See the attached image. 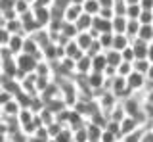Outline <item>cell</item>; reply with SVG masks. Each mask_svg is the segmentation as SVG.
<instances>
[{
    "instance_id": "obj_1",
    "label": "cell",
    "mask_w": 153,
    "mask_h": 142,
    "mask_svg": "<svg viewBox=\"0 0 153 142\" xmlns=\"http://www.w3.org/2000/svg\"><path fill=\"white\" fill-rule=\"evenodd\" d=\"M40 58L38 56H33V54H25V52H21V54L16 56V64H17V69L21 71L23 75H31L36 71V65Z\"/></svg>"
},
{
    "instance_id": "obj_2",
    "label": "cell",
    "mask_w": 153,
    "mask_h": 142,
    "mask_svg": "<svg viewBox=\"0 0 153 142\" xmlns=\"http://www.w3.org/2000/svg\"><path fill=\"white\" fill-rule=\"evenodd\" d=\"M146 83H147V77L143 73H138V71H132V73L126 77V87L130 88L132 92L143 90V88H146Z\"/></svg>"
},
{
    "instance_id": "obj_3",
    "label": "cell",
    "mask_w": 153,
    "mask_h": 142,
    "mask_svg": "<svg viewBox=\"0 0 153 142\" xmlns=\"http://www.w3.org/2000/svg\"><path fill=\"white\" fill-rule=\"evenodd\" d=\"M86 81H88V87L96 92V90H103V88H105V81H107V77H105L103 73H100V71H92V73L86 75Z\"/></svg>"
},
{
    "instance_id": "obj_4",
    "label": "cell",
    "mask_w": 153,
    "mask_h": 142,
    "mask_svg": "<svg viewBox=\"0 0 153 142\" xmlns=\"http://www.w3.org/2000/svg\"><path fill=\"white\" fill-rule=\"evenodd\" d=\"M25 37L27 35H10V39L6 42V48L12 52L13 56L21 54V52H23V44H25Z\"/></svg>"
},
{
    "instance_id": "obj_5",
    "label": "cell",
    "mask_w": 153,
    "mask_h": 142,
    "mask_svg": "<svg viewBox=\"0 0 153 142\" xmlns=\"http://www.w3.org/2000/svg\"><path fill=\"white\" fill-rule=\"evenodd\" d=\"M21 110H23V108L19 106V102L16 100V96H13L12 100H8L6 104H2V106H0V113H2L4 117H17Z\"/></svg>"
},
{
    "instance_id": "obj_6",
    "label": "cell",
    "mask_w": 153,
    "mask_h": 142,
    "mask_svg": "<svg viewBox=\"0 0 153 142\" xmlns=\"http://www.w3.org/2000/svg\"><path fill=\"white\" fill-rule=\"evenodd\" d=\"M33 13H35V19L40 27L46 29L50 25V21H52V10L50 8H33Z\"/></svg>"
},
{
    "instance_id": "obj_7",
    "label": "cell",
    "mask_w": 153,
    "mask_h": 142,
    "mask_svg": "<svg viewBox=\"0 0 153 142\" xmlns=\"http://www.w3.org/2000/svg\"><path fill=\"white\" fill-rule=\"evenodd\" d=\"M75 73L76 75H88L92 73V58L88 54H84L82 58H79L75 61Z\"/></svg>"
},
{
    "instance_id": "obj_8",
    "label": "cell",
    "mask_w": 153,
    "mask_h": 142,
    "mask_svg": "<svg viewBox=\"0 0 153 142\" xmlns=\"http://www.w3.org/2000/svg\"><path fill=\"white\" fill-rule=\"evenodd\" d=\"M82 6L80 4H69L63 12V21H69V23H76L80 16H82Z\"/></svg>"
},
{
    "instance_id": "obj_9",
    "label": "cell",
    "mask_w": 153,
    "mask_h": 142,
    "mask_svg": "<svg viewBox=\"0 0 153 142\" xmlns=\"http://www.w3.org/2000/svg\"><path fill=\"white\" fill-rule=\"evenodd\" d=\"M63 48H65V58H71V60H79V58H82V56L86 54V52L82 50V48H80V46L79 44H76V40L73 39V40H69V42H67V44L63 46Z\"/></svg>"
},
{
    "instance_id": "obj_10",
    "label": "cell",
    "mask_w": 153,
    "mask_h": 142,
    "mask_svg": "<svg viewBox=\"0 0 153 142\" xmlns=\"http://www.w3.org/2000/svg\"><path fill=\"white\" fill-rule=\"evenodd\" d=\"M4 27L10 35H25V29H23V21L21 17H12V19H6L4 21Z\"/></svg>"
},
{
    "instance_id": "obj_11",
    "label": "cell",
    "mask_w": 153,
    "mask_h": 142,
    "mask_svg": "<svg viewBox=\"0 0 153 142\" xmlns=\"http://www.w3.org/2000/svg\"><path fill=\"white\" fill-rule=\"evenodd\" d=\"M140 121L138 119H134V117H124V119L121 121V138L123 136H126V135H130V132H134V131H138L140 129Z\"/></svg>"
},
{
    "instance_id": "obj_12",
    "label": "cell",
    "mask_w": 153,
    "mask_h": 142,
    "mask_svg": "<svg viewBox=\"0 0 153 142\" xmlns=\"http://www.w3.org/2000/svg\"><path fill=\"white\" fill-rule=\"evenodd\" d=\"M147 48H149V42L142 40V39H134L132 40V50L136 60H147Z\"/></svg>"
},
{
    "instance_id": "obj_13",
    "label": "cell",
    "mask_w": 153,
    "mask_h": 142,
    "mask_svg": "<svg viewBox=\"0 0 153 142\" xmlns=\"http://www.w3.org/2000/svg\"><path fill=\"white\" fill-rule=\"evenodd\" d=\"M86 132H88V142H102L103 127H100V125H96V123L88 121V123H86Z\"/></svg>"
},
{
    "instance_id": "obj_14",
    "label": "cell",
    "mask_w": 153,
    "mask_h": 142,
    "mask_svg": "<svg viewBox=\"0 0 153 142\" xmlns=\"http://www.w3.org/2000/svg\"><path fill=\"white\" fill-rule=\"evenodd\" d=\"M23 52L25 54H33V56H38V58L42 60V52H40V44L33 39L31 35L25 37V44H23Z\"/></svg>"
},
{
    "instance_id": "obj_15",
    "label": "cell",
    "mask_w": 153,
    "mask_h": 142,
    "mask_svg": "<svg viewBox=\"0 0 153 142\" xmlns=\"http://www.w3.org/2000/svg\"><path fill=\"white\" fill-rule=\"evenodd\" d=\"M59 35L67 40H73L76 35H79V29H76L75 23H69V21H61V29H59Z\"/></svg>"
},
{
    "instance_id": "obj_16",
    "label": "cell",
    "mask_w": 153,
    "mask_h": 142,
    "mask_svg": "<svg viewBox=\"0 0 153 142\" xmlns=\"http://www.w3.org/2000/svg\"><path fill=\"white\" fill-rule=\"evenodd\" d=\"M75 40H76V44H79L84 52H88V48L92 46V42H94L96 39H94L92 35H90V31H80L79 35L75 37Z\"/></svg>"
},
{
    "instance_id": "obj_17",
    "label": "cell",
    "mask_w": 153,
    "mask_h": 142,
    "mask_svg": "<svg viewBox=\"0 0 153 142\" xmlns=\"http://www.w3.org/2000/svg\"><path fill=\"white\" fill-rule=\"evenodd\" d=\"M103 54H105V60H107V65L119 67V65L123 64V54H121L119 50H115V48H109V50H105Z\"/></svg>"
},
{
    "instance_id": "obj_18",
    "label": "cell",
    "mask_w": 153,
    "mask_h": 142,
    "mask_svg": "<svg viewBox=\"0 0 153 142\" xmlns=\"http://www.w3.org/2000/svg\"><path fill=\"white\" fill-rule=\"evenodd\" d=\"M130 39H128L124 33H115V39H113V48L115 50H119V52H123L124 48H128L130 46Z\"/></svg>"
},
{
    "instance_id": "obj_19",
    "label": "cell",
    "mask_w": 153,
    "mask_h": 142,
    "mask_svg": "<svg viewBox=\"0 0 153 142\" xmlns=\"http://www.w3.org/2000/svg\"><path fill=\"white\" fill-rule=\"evenodd\" d=\"M100 10H102V6H100L98 0H84V4H82V12L84 13L96 17V16H100Z\"/></svg>"
},
{
    "instance_id": "obj_20",
    "label": "cell",
    "mask_w": 153,
    "mask_h": 142,
    "mask_svg": "<svg viewBox=\"0 0 153 142\" xmlns=\"http://www.w3.org/2000/svg\"><path fill=\"white\" fill-rule=\"evenodd\" d=\"M126 23H128V17L126 16H115L113 19H111L113 33H126Z\"/></svg>"
},
{
    "instance_id": "obj_21",
    "label": "cell",
    "mask_w": 153,
    "mask_h": 142,
    "mask_svg": "<svg viewBox=\"0 0 153 142\" xmlns=\"http://www.w3.org/2000/svg\"><path fill=\"white\" fill-rule=\"evenodd\" d=\"M92 21H94V17L92 16H88V13H82V16L76 19V29H79V33L80 31H90L92 29Z\"/></svg>"
},
{
    "instance_id": "obj_22",
    "label": "cell",
    "mask_w": 153,
    "mask_h": 142,
    "mask_svg": "<svg viewBox=\"0 0 153 142\" xmlns=\"http://www.w3.org/2000/svg\"><path fill=\"white\" fill-rule=\"evenodd\" d=\"M105 67H107V60H105L103 52L98 54V56H94V58H92V71H100V73H103Z\"/></svg>"
},
{
    "instance_id": "obj_23",
    "label": "cell",
    "mask_w": 153,
    "mask_h": 142,
    "mask_svg": "<svg viewBox=\"0 0 153 142\" xmlns=\"http://www.w3.org/2000/svg\"><path fill=\"white\" fill-rule=\"evenodd\" d=\"M140 25L142 23L138 21V19H128V23H126V33L124 35L128 37L130 40H134L138 37V31H140Z\"/></svg>"
},
{
    "instance_id": "obj_24",
    "label": "cell",
    "mask_w": 153,
    "mask_h": 142,
    "mask_svg": "<svg viewBox=\"0 0 153 142\" xmlns=\"http://www.w3.org/2000/svg\"><path fill=\"white\" fill-rule=\"evenodd\" d=\"M56 142H75V132L69 127H63L59 131V135L56 136Z\"/></svg>"
},
{
    "instance_id": "obj_25",
    "label": "cell",
    "mask_w": 153,
    "mask_h": 142,
    "mask_svg": "<svg viewBox=\"0 0 153 142\" xmlns=\"http://www.w3.org/2000/svg\"><path fill=\"white\" fill-rule=\"evenodd\" d=\"M113 39H115V33H102V35L98 37V40H100V44H102L103 52L109 50V48H113Z\"/></svg>"
},
{
    "instance_id": "obj_26",
    "label": "cell",
    "mask_w": 153,
    "mask_h": 142,
    "mask_svg": "<svg viewBox=\"0 0 153 142\" xmlns=\"http://www.w3.org/2000/svg\"><path fill=\"white\" fill-rule=\"evenodd\" d=\"M136 39H142L146 42H151L153 40V25H140V31H138V37Z\"/></svg>"
},
{
    "instance_id": "obj_27",
    "label": "cell",
    "mask_w": 153,
    "mask_h": 142,
    "mask_svg": "<svg viewBox=\"0 0 153 142\" xmlns=\"http://www.w3.org/2000/svg\"><path fill=\"white\" fill-rule=\"evenodd\" d=\"M13 10H16L17 16H23V13H27V12L33 10V4L27 2V0H16V6H13Z\"/></svg>"
},
{
    "instance_id": "obj_28",
    "label": "cell",
    "mask_w": 153,
    "mask_h": 142,
    "mask_svg": "<svg viewBox=\"0 0 153 142\" xmlns=\"http://www.w3.org/2000/svg\"><path fill=\"white\" fill-rule=\"evenodd\" d=\"M132 65H134V71H138V73H143V75H146L147 69H149V65H151V61H149V60H134Z\"/></svg>"
},
{
    "instance_id": "obj_29",
    "label": "cell",
    "mask_w": 153,
    "mask_h": 142,
    "mask_svg": "<svg viewBox=\"0 0 153 142\" xmlns=\"http://www.w3.org/2000/svg\"><path fill=\"white\" fill-rule=\"evenodd\" d=\"M8 138H10V142H29V140H31V136H27L25 132L19 129V131L10 132V135H8Z\"/></svg>"
},
{
    "instance_id": "obj_30",
    "label": "cell",
    "mask_w": 153,
    "mask_h": 142,
    "mask_svg": "<svg viewBox=\"0 0 153 142\" xmlns=\"http://www.w3.org/2000/svg\"><path fill=\"white\" fill-rule=\"evenodd\" d=\"M142 13V6L140 4H130V6H126V17L128 19H138Z\"/></svg>"
},
{
    "instance_id": "obj_31",
    "label": "cell",
    "mask_w": 153,
    "mask_h": 142,
    "mask_svg": "<svg viewBox=\"0 0 153 142\" xmlns=\"http://www.w3.org/2000/svg\"><path fill=\"white\" fill-rule=\"evenodd\" d=\"M134 71V65H132V61H123L121 65L117 67V75H121V77H128Z\"/></svg>"
},
{
    "instance_id": "obj_32",
    "label": "cell",
    "mask_w": 153,
    "mask_h": 142,
    "mask_svg": "<svg viewBox=\"0 0 153 142\" xmlns=\"http://www.w3.org/2000/svg\"><path fill=\"white\" fill-rule=\"evenodd\" d=\"M142 136H143V129L140 127L138 131H134L130 132V135H126V136H123V142H142Z\"/></svg>"
},
{
    "instance_id": "obj_33",
    "label": "cell",
    "mask_w": 153,
    "mask_h": 142,
    "mask_svg": "<svg viewBox=\"0 0 153 142\" xmlns=\"http://www.w3.org/2000/svg\"><path fill=\"white\" fill-rule=\"evenodd\" d=\"M138 21H140L142 25H153V10H142Z\"/></svg>"
},
{
    "instance_id": "obj_34",
    "label": "cell",
    "mask_w": 153,
    "mask_h": 142,
    "mask_svg": "<svg viewBox=\"0 0 153 142\" xmlns=\"http://www.w3.org/2000/svg\"><path fill=\"white\" fill-rule=\"evenodd\" d=\"M75 132V142H88V132H86V125L80 127V129L73 131Z\"/></svg>"
},
{
    "instance_id": "obj_35",
    "label": "cell",
    "mask_w": 153,
    "mask_h": 142,
    "mask_svg": "<svg viewBox=\"0 0 153 142\" xmlns=\"http://www.w3.org/2000/svg\"><path fill=\"white\" fill-rule=\"evenodd\" d=\"M102 52H103V48H102V44H100V40L96 39V40L92 42V46H90V48H88V52H86V54H88L90 58H94V56L102 54Z\"/></svg>"
},
{
    "instance_id": "obj_36",
    "label": "cell",
    "mask_w": 153,
    "mask_h": 142,
    "mask_svg": "<svg viewBox=\"0 0 153 142\" xmlns=\"http://www.w3.org/2000/svg\"><path fill=\"white\" fill-rule=\"evenodd\" d=\"M121 140V136L111 132L109 129H103V135H102V142H119Z\"/></svg>"
},
{
    "instance_id": "obj_37",
    "label": "cell",
    "mask_w": 153,
    "mask_h": 142,
    "mask_svg": "<svg viewBox=\"0 0 153 142\" xmlns=\"http://www.w3.org/2000/svg\"><path fill=\"white\" fill-rule=\"evenodd\" d=\"M113 12H115V16H126V2L124 0H117L113 6Z\"/></svg>"
},
{
    "instance_id": "obj_38",
    "label": "cell",
    "mask_w": 153,
    "mask_h": 142,
    "mask_svg": "<svg viewBox=\"0 0 153 142\" xmlns=\"http://www.w3.org/2000/svg\"><path fill=\"white\" fill-rule=\"evenodd\" d=\"M142 110H143L146 119H147V121H153V102H143Z\"/></svg>"
},
{
    "instance_id": "obj_39",
    "label": "cell",
    "mask_w": 153,
    "mask_h": 142,
    "mask_svg": "<svg viewBox=\"0 0 153 142\" xmlns=\"http://www.w3.org/2000/svg\"><path fill=\"white\" fill-rule=\"evenodd\" d=\"M123 61H134L136 60V56H134V50H132V42H130V46H128V48H124L123 52Z\"/></svg>"
},
{
    "instance_id": "obj_40",
    "label": "cell",
    "mask_w": 153,
    "mask_h": 142,
    "mask_svg": "<svg viewBox=\"0 0 153 142\" xmlns=\"http://www.w3.org/2000/svg\"><path fill=\"white\" fill-rule=\"evenodd\" d=\"M13 6H16V0H0V10L4 12H12Z\"/></svg>"
},
{
    "instance_id": "obj_41",
    "label": "cell",
    "mask_w": 153,
    "mask_h": 142,
    "mask_svg": "<svg viewBox=\"0 0 153 142\" xmlns=\"http://www.w3.org/2000/svg\"><path fill=\"white\" fill-rule=\"evenodd\" d=\"M8 39H10V33L6 31V27H4V25H0V48H2V46H6Z\"/></svg>"
},
{
    "instance_id": "obj_42",
    "label": "cell",
    "mask_w": 153,
    "mask_h": 142,
    "mask_svg": "<svg viewBox=\"0 0 153 142\" xmlns=\"http://www.w3.org/2000/svg\"><path fill=\"white\" fill-rule=\"evenodd\" d=\"M142 10H153V0H140Z\"/></svg>"
},
{
    "instance_id": "obj_43",
    "label": "cell",
    "mask_w": 153,
    "mask_h": 142,
    "mask_svg": "<svg viewBox=\"0 0 153 142\" xmlns=\"http://www.w3.org/2000/svg\"><path fill=\"white\" fill-rule=\"evenodd\" d=\"M98 2H100V6H102V8H113L117 0H98Z\"/></svg>"
},
{
    "instance_id": "obj_44",
    "label": "cell",
    "mask_w": 153,
    "mask_h": 142,
    "mask_svg": "<svg viewBox=\"0 0 153 142\" xmlns=\"http://www.w3.org/2000/svg\"><path fill=\"white\" fill-rule=\"evenodd\" d=\"M142 142H153V132H151V131H143Z\"/></svg>"
},
{
    "instance_id": "obj_45",
    "label": "cell",
    "mask_w": 153,
    "mask_h": 142,
    "mask_svg": "<svg viewBox=\"0 0 153 142\" xmlns=\"http://www.w3.org/2000/svg\"><path fill=\"white\" fill-rule=\"evenodd\" d=\"M146 77H147V81L153 83V64L149 65V69H147V73H146Z\"/></svg>"
},
{
    "instance_id": "obj_46",
    "label": "cell",
    "mask_w": 153,
    "mask_h": 142,
    "mask_svg": "<svg viewBox=\"0 0 153 142\" xmlns=\"http://www.w3.org/2000/svg\"><path fill=\"white\" fill-rule=\"evenodd\" d=\"M147 60L153 64V42H149V48H147Z\"/></svg>"
},
{
    "instance_id": "obj_47",
    "label": "cell",
    "mask_w": 153,
    "mask_h": 142,
    "mask_svg": "<svg viewBox=\"0 0 153 142\" xmlns=\"http://www.w3.org/2000/svg\"><path fill=\"white\" fill-rule=\"evenodd\" d=\"M0 142H10L8 132H6V131H0Z\"/></svg>"
},
{
    "instance_id": "obj_48",
    "label": "cell",
    "mask_w": 153,
    "mask_h": 142,
    "mask_svg": "<svg viewBox=\"0 0 153 142\" xmlns=\"http://www.w3.org/2000/svg\"><path fill=\"white\" fill-rule=\"evenodd\" d=\"M126 2V6H130V4H140V0H124Z\"/></svg>"
},
{
    "instance_id": "obj_49",
    "label": "cell",
    "mask_w": 153,
    "mask_h": 142,
    "mask_svg": "<svg viewBox=\"0 0 153 142\" xmlns=\"http://www.w3.org/2000/svg\"><path fill=\"white\" fill-rule=\"evenodd\" d=\"M71 4H80V6H82L84 0H71Z\"/></svg>"
},
{
    "instance_id": "obj_50",
    "label": "cell",
    "mask_w": 153,
    "mask_h": 142,
    "mask_svg": "<svg viewBox=\"0 0 153 142\" xmlns=\"http://www.w3.org/2000/svg\"><path fill=\"white\" fill-rule=\"evenodd\" d=\"M0 25H4V13H2V10H0Z\"/></svg>"
},
{
    "instance_id": "obj_51",
    "label": "cell",
    "mask_w": 153,
    "mask_h": 142,
    "mask_svg": "<svg viewBox=\"0 0 153 142\" xmlns=\"http://www.w3.org/2000/svg\"><path fill=\"white\" fill-rule=\"evenodd\" d=\"M27 2H31V4H35V2H36V0H27Z\"/></svg>"
},
{
    "instance_id": "obj_52",
    "label": "cell",
    "mask_w": 153,
    "mask_h": 142,
    "mask_svg": "<svg viewBox=\"0 0 153 142\" xmlns=\"http://www.w3.org/2000/svg\"><path fill=\"white\" fill-rule=\"evenodd\" d=\"M0 81H2V69H0Z\"/></svg>"
},
{
    "instance_id": "obj_53",
    "label": "cell",
    "mask_w": 153,
    "mask_h": 142,
    "mask_svg": "<svg viewBox=\"0 0 153 142\" xmlns=\"http://www.w3.org/2000/svg\"><path fill=\"white\" fill-rule=\"evenodd\" d=\"M151 132H153V127H151Z\"/></svg>"
},
{
    "instance_id": "obj_54",
    "label": "cell",
    "mask_w": 153,
    "mask_h": 142,
    "mask_svg": "<svg viewBox=\"0 0 153 142\" xmlns=\"http://www.w3.org/2000/svg\"><path fill=\"white\" fill-rule=\"evenodd\" d=\"M119 142H123V140H119Z\"/></svg>"
},
{
    "instance_id": "obj_55",
    "label": "cell",
    "mask_w": 153,
    "mask_h": 142,
    "mask_svg": "<svg viewBox=\"0 0 153 142\" xmlns=\"http://www.w3.org/2000/svg\"><path fill=\"white\" fill-rule=\"evenodd\" d=\"M151 42H153V40H151Z\"/></svg>"
}]
</instances>
